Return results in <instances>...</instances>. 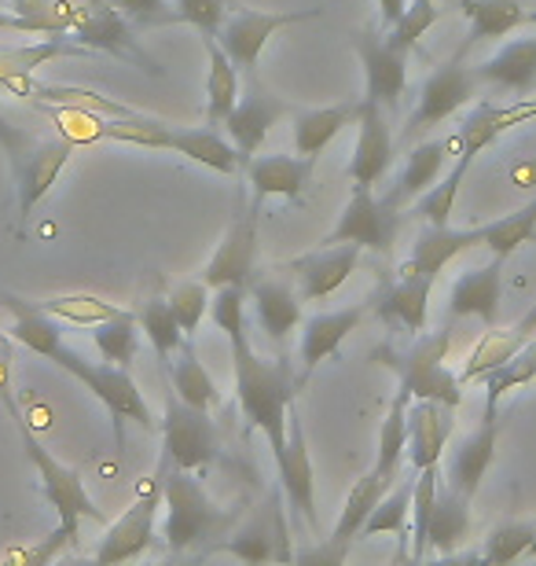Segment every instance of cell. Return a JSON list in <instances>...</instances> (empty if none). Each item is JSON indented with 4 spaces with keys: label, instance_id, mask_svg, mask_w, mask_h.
I'll return each mask as SVG.
<instances>
[{
    "label": "cell",
    "instance_id": "8d00e7d4",
    "mask_svg": "<svg viewBox=\"0 0 536 566\" xmlns=\"http://www.w3.org/2000/svg\"><path fill=\"white\" fill-rule=\"evenodd\" d=\"M533 379H536V335L529 343H522L504 365L488 368L485 376L477 379L485 387V412L482 416H500V401H504L511 390L526 387Z\"/></svg>",
    "mask_w": 536,
    "mask_h": 566
},
{
    "label": "cell",
    "instance_id": "b9f144b4",
    "mask_svg": "<svg viewBox=\"0 0 536 566\" xmlns=\"http://www.w3.org/2000/svg\"><path fill=\"white\" fill-rule=\"evenodd\" d=\"M463 11L471 19V41L507 38L522 22H529V11H522L518 0H463Z\"/></svg>",
    "mask_w": 536,
    "mask_h": 566
},
{
    "label": "cell",
    "instance_id": "7c38bea8",
    "mask_svg": "<svg viewBox=\"0 0 536 566\" xmlns=\"http://www.w3.org/2000/svg\"><path fill=\"white\" fill-rule=\"evenodd\" d=\"M397 232H401V218L386 199H375V191L368 185H353V196L341 210L338 224L330 229L320 247L330 243H357L360 251H375L386 254L397 243Z\"/></svg>",
    "mask_w": 536,
    "mask_h": 566
},
{
    "label": "cell",
    "instance_id": "7bdbcfd3",
    "mask_svg": "<svg viewBox=\"0 0 536 566\" xmlns=\"http://www.w3.org/2000/svg\"><path fill=\"white\" fill-rule=\"evenodd\" d=\"M477 229H482V247H488L496 258H511L518 247L536 243V199L507 213V218L477 224Z\"/></svg>",
    "mask_w": 536,
    "mask_h": 566
},
{
    "label": "cell",
    "instance_id": "ee69618b",
    "mask_svg": "<svg viewBox=\"0 0 536 566\" xmlns=\"http://www.w3.org/2000/svg\"><path fill=\"white\" fill-rule=\"evenodd\" d=\"M412 490L416 479H397L390 490L382 493V501L371 507L368 523H364L360 537H379V534H401L408 541V515H412Z\"/></svg>",
    "mask_w": 536,
    "mask_h": 566
},
{
    "label": "cell",
    "instance_id": "7a4b0ae2",
    "mask_svg": "<svg viewBox=\"0 0 536 566\" xmlns=\"http://www.w3.org/2000/svg\"><path fill=\"white\" fill-rule=\"evenodd\" d=\"M452 349V332H419L408 346H375L371 360L382 368H390L397 376V387H404L412 398L441 401L449 409L463 405V379L444 365Z\"/></svg>",
    "mask_w": 536,
    "mask_h": 566
},
{
    "label": "cell",
    "instance_id": "d6a6232c",
    "mask_svg": "<svg viewBox=\"0 0 536 566\" xmlns=\"http://www.w3.org/2000/svg\"><path fill=\"white\" fill-rule=\"evenodd\" d=\"M360 104H335V107H313V111H298L294 115V155L316 163L320 151L338 137L341 129L357 122Z\"/></svg>",
    "mask_w": 536,
    "mask_h": 566
},
{
    "label": "cell",
    "instance_id": "681fc988",
    "mask_svg": "<svg viewBox=\"0 0 536 566\" xmlns=\"http://www.w3.org/2000/svg\"><path fill=\"white\" fill-rule=\"evenodd\" d=\"M536 537V518H507L488 530L485 537V548H482V563L488 566H504V563H515L522 556H529V545Z\"/></svg>",
    "mask_w": 536,
    "mask_h": 566
},
{
    "label": "cell",
    "instance_id": "816d5d0a",
    "mask_svg": "<svg viewBox=\"0 0 536 566\" xmlns=\"http://www.w3.org/2000/svg\"><path fill=\"white\" fill-rule=\"evenodd\" d=\"M438 485H441V463L416 471L412 526H408V541H412V552H408V559H423L427 556V523H430V507H433V496H438Z\"/></svg>",
    "mask_w": 536,
    "mask_h": 566
},
{
    "label": "cell",
    "instance_id": "d590c367",
    "mask_svg": "<svg viewBox=\"0 0 536 566\" xmlns=\"http://www.w3.org/2000/svg\"><path fill=\"white\" fill-rule=\"evenodd\" d=\"M166 379H169V387H174L188 405H196V409H207V412H210L213 405L221 401V390H217V382H213V376H210V368L199 360L196 343H191V338H185L177 354L169 357Z\"/></svg>",
    "mask_w": 536,
    "mask_h": 566
},
{
    "label": "cell",
    "instance_id": "e575fe53",
    "mask_svg": "<svg viewBox=\"0 0 536 566\" xmlns=\"http://www.w3.org/2000/svg\"><path fill=\"white\" fill-rule=\"evenodd\" d=\"M169 151L185 155L188 163H199L217 174H239L243 158L232 147V140L221 137L217 129H188V126H174L169 133Z\"/></svg>",
    "mask_w": 536,
    "mask_h": 566
},
{
    "label": "cell",
    "instance_id": "836d02e7",
    "mask_svg": "<svg viewBox=\"0 0 536 566\" xmlns=\"http://www.w3.org/2000/svg\"><path fill=\"white\" fill-rule=\"evenodd\" d=\"M449 151H452V140H423V144H416L412 155H408L404 169H401V177H397V185L390 188V196H386V202H390L393 210H401L404 202H412V199L423 196L433 180L441 177Z\"/></svg>",
    "mask_w": 536,
    "mask_h": 566
},
{
    "label": "cell",
    "instance_id": "ac0fdd59",
    "mask_svg": "<svg viewBox=\"0 0 536 566\" xmlns=\"http://www.w3.org/2000/svg\"><path fill=\"white\" fill-rule=\"evenodd\" d=\"M401 479V474H397ZM397 479H386V474H379V471H368L364 479H357L349 485V493H346V504H341V515H338V523H335V534H330V541L324 548H316V552H309L305 556V563H341L349 556V545L353 541L360 537V530H364V523H368V515H371V507L382 501V493L390 490V485L397 482Z\"/></svg>",
    "mask_w": 536,
    "mask_h": 566
},
{
    "label": "cell",
    "instance_id": "8992f818",
    "mask_svg": "<svg viewBox=\"0 0 536 566\" xmlns=\"http://www.w3.org/2000/svg\"><path fill=\"white\" fill-rule=\"evenodd\" d=\"M11 423H15L22 449H27V460L33 463V471H38V479H41L44 501L55 507V518H60L55 534H63L66 545H74L77 534H82L85 518H93V523H107L104 512L96 507V501L88 496L82 474H77L74 468H66L63 460H55L52 452L44 449V441L33 434V427L27 423V416H19V420H11Z\"/></svg>",
    "mask_w": 536,
    "mask_h": 566
},
{
    "label": "cell",
    "instance_id": "52a82bcc",
    "mask_svg": "<svg viewBox=\"0 0 536 566\" xmlns=\"http://www.w3.org/2000/svg\"><path fill=\"white\" fill-rule=\"evenodd\" d=\"M213 548L239 563H294L283 493H269L246 518H235V526Z\"/></svg>",
    "mask_w": 536,
    "mask_h": 566
},
{
    "label": "cell",
    "instance_id": "2e32d148",
    "mask_svg": "<svg viewBox=\"0 0 536 566\" xmlns=\"http://www.w3.org/2000/svg\"><path fill=\"white\" fill-rule=\"evenodd\" d=\"M283 115H291V107L283 104L280 96H272L269 88L258 82V74H246V88H239L235 107L228 111V118H224L228 140H232L243 163L250 155H258V147L265 144L272 126H276Z\"/></svg>",
    "mask_w": 536,
    "mask_h": 566
},
{
    "label": "cell",
    "instance_id": "74e56055",
    "mask_svg": "<svg viewBox=\"0 0 536 566\" xmlns=\"http://www.w3.org/2000/svg\"><path fill=\"white\" fill-rule=\"evenodd\" d=\"M207 44V122L210 126H224L228 111L235 107L239 99V71L232 66V60L224 55V49L217 44V38H202Z\"/></svg>",
    "mask_w": 536,
    "mask_h": 566
},
{
    "label": "cell",
    "instance_id": "83f0119b",
    "mask_svg": "<svg viewBox=\"0 0 536 566\" xmlns=\"http://www.w3.org/2000/svg\"><path fill=\"white\" fill-rule=\"evenodd\" d=\"M496 441H500V416H482V423L455 446L449 463V485L455 493L474 501V493L482 490L485 474L496 460Z\"/></svg>",
    "mask_w": 536,
    "mask_h": 566
},
{
    "label": "cell",
    "instance_id": "603a6c76",
    "mask_svg": "<svg viewBox=\"0 0 536 566\" xmlns=\"http://www.w3.org/2000/svg\"><path fill=\"white\" fill-rule=\"evenodd\" d=\"M368 316V305L357 302V305H346V310H335V313H316L305 321L302 327V346H298V357H302V376L298 382H305L313 376L316 368L324 365L330 354H338L341 343L357 332L360 321Z\"/></svg>",
    "mask_w": 536,
    "mask_h": 566
},
{
    "label": "cell",
    "instance_id": "6da1fadb",
    "mask_svg": "<svg viewBox=\"0 0 536 566\" xmlns=\"http://www.w3.org/2000/svg\"><path fill=\"white\" fill-rule=\"evenodd\" d=\"M210 316L221 327L228 346H232V371H235V398L246 423L261 430L272 446V457L287 441V409L298 398V379L287 357H258L246 338V287H217L210 294Z\"/></svg>",
    "mask_w": 536,
    "mask_h": 566
},
{
    "label": "cell",
    "instance_id": "ba28073f",
    "mask_svg": "<svg viewBox=\"0 0 536 566\" xmlns=\"http://www.w3.org/2000/svg\"><path fill=\"white\" fill-rule=\"evenodd\" d=\"M221 438H217V423L207 409L188 405L174 387H166V409H162V452L174 468L202 471L210 468Z\"/></svg>",
    "mask_w": 536,
    "mask_h": 566
},
{
    "label": "cell",
    "instance_id": "3957f363",
    "mask_svg": "<svg viewBox=\"0 0 536 566\" xmlns=\"http://www.w3.org/2000/svg\"><path fill=\"white\" fill-rule=\"evenodd\" d=\"M162 504H166L162 534L169 552L217 545V537H224L239 518V512H224V507H217L210 501V493L202 490L196 471L174 468V463H166L162 471Z\"/></svg>",
    "mask_w": 536,
    "mask_h": 566
},
{
    "label": "cell",
    "instance_id": "e7e4bbea",
    "mask_svg": "<svg viewBox=\"0 0 536 566\" xmlns=\"http://www.w3.org/2000/svg\"><path fill=\"white\" fill-rule=\"evenodd\" d=\"M529 22H536V11H533V15H529Z\"/></svg>",
    "mask_w": 536,
    "mask_h": 566
},
{
    "label": "cell",
    "instance_id": "9c48e42d",
    "mask_svg": "<svg viewBox=\"0 0 536 566\" xmlns=\"http://www.w3.org/2000/svg\"><path fill=\"white\" fill-rule=\"evenodd\" d=\"M166 463H169V457L162 452V457H158L155 474L140 485V493H136L133 507L107 526V534H104V541H99V548H96V556H93L99 566L140 559L144 552L151 548L158 504H162V471H166Z\"/></svg>",
    "mask_w": 536,
    "mask_h": 566
},
{
    "label": "cell",
    "instance_id": "4fadbf2b",
    "mask_svg": "<svg viewBox=\"0 0 536 566\" xmlns=\"http://www.w3.org/2000/svg\"><path fill=\"white\" fill-rule=\"evenodd\" d=\"M258 210H261V202L254 199L239 202L224 240L217 243L213 258L207 262V269H202V283H207L210 291L228 287V283L246 287V283L258 276Z\"/></svg>",
    "mask_w": 536,
    "mask_h": 566
},
{
    "label": "cell",
    "instance_id": "6f0895ef",
    "mask_svg": "<svg viewBox=\"0 0 536 566\" xmlns=\"http://www.w3.org/2000/svg\"><path fill=\"white\" fill-rule=\"evenodd\" d=\"M0 405H4L8 420H19V416H22L15 387H11V343L0 346Z\"/></svg>",
    "mask_w": 536,
    "mask_h": 566
},
{
    "label": "cell",
    "instance_id": "7402d4cb",
    "mask_svg": "<svg viewBox=\"0 0 536 566\" xmlns=\"http://www.w3.org/2000/svg\"><path fill=\"white\" fill-rule=\"evenodd\" d=\"M433 283L438 280L427 273H401L393 283H386V287L375 294V313H379L390 327H401L404 335L427 332Z\"/></svg>",
    "mask_w": 536,
    "mask_h": 566
},
{
    "label": "cell",
    "instance_id": "9a60e30c",
    "mask_svg": "<svg viewBox=\"0 0 536 566\" xmlns=\"http://www.w3.org/2000/svg\"><path fill=\"white\" fill-rule=\"evenodd\" d=\"M477 88H482V82H477L474 66L463 63V55L441 63L423 82V88H419V104L412 111V118H408V129L427 133L433 126H441L444 118H452L455 111L471 104L477 96Z\"/></svg>",
    "mask_w": 536,
    "mask_h": 566
},
{
    "label": "cell",
    "instance_id": "60d3db41",
    "mask_svg": "<svg viewBox=\"0 0 536 566\" xmlns=\"http://www.w3.org/2000/svg\"><path fill=\"white\" fill-rule=\"evenodd\" d=\"M8 11L22 22L27 33L66 38L77 15V0H8Z\"/></svg>",
    "mask_w": 536,
    "mask_h": 566
},
{
    "label": "cell",
    "instance_id": "4316f807",
    "mask_svg": "<svg viewBox=\"0 0 536 566\" xmlns=\"http://www.w3.org/2000/svg\"><path fill=\"white\" fill-rule=\"evenodd\" d=\"M246 294L254 302L258 324L272 343L283 346L291 338V332L302 327V294L280 276H254L246 283Z\"/></svg>",
    "mask_w": 536,
    "mask_h": 566
},
{
    "label": "cell",
    "instance_id": "5b68a950",
    "mask_svg": "<svg viewBox=\"0 0 536 566\" xmlns=\"http://www.w3.org/2000/svg\"><path fill=\"white\" fill-rule=\"evenodd\" d=\"M49 360H52L55 368H63L66 376H74L111 412L114 438H118V446H122L125 423H136V427H144V430H158V420H155L151 405H147L144 390L136 387V379L129 376V368H118V365H111V360H85L82 354H77V349H71L66 343L55 349Z\"/></svg>",
    "mask_w": 536,
    "mask_h": 566
},
{
    "label": "cell",
    "instance_id": "1f68e13d",
    "mask_svg": "<svg viewBox=\"0 0 536 566\" xmlns=\"http://www.w3.org/2000/svg\"><path fill=\"white\" fill-rule=\"evenodd\" d=\"M471 537V496L455 493L452 485H438V496H433L430 507V523H427V556L438 552V556H452L463 541Z\"/></svg>",
    "mask_w": 536,
    "mask_h": 566
},
{
    "label": "cell",
    "instance_id": "f1b7e54d",
    "mask_svg": "<svg viewBox=\"0 0 536 566\" xmlns=\"http://www.w3.org/2000/svg\"><path fill=\"white\" fill-rule=\"evenodd\" d=\"M471 247H482V229H452V224H427L423 232L416 235L412 254L401 273H427L438 280L441 269L452 262V258L466 254Z\"/></svg>",
    "mask_w": 536,
    "mask_h": 566
},
{
    "label": "cell",
    "instance_id": "277c9868",
    "mask_svg": "<svg viewBox=\"0 0 536 566\" xmlns=\"http://www.w3.org/2000/svg\"><path fill=\"white\" fill-rule=\"evenodd\" d=\"M0 151L8 155V166L15 174L19 191V218L27 221L38 202L49 196L52 185L60 180L74 155V144H66L60 133L55 137H41L27 126H15L4 111H0Z\"/></svg>",
    "mask_w": 536,
    "mask_h": 566
},
{
    "label": "cell",
    "instance_id": "ab89813d",
    "mask_svg": "<svg viewBox=\"0 0 536 566\" xmlns=\"http://www.w3.org/2000/svg\"><path fill=\"white\" fill-rule=\"evenodd\" d=\"M408 405H412V394L404 387H397V398L386 412V420L379 427V452H375V471L386 474V479H397L401 474V460L408 449Z\"/></svg>",
    "mask_w": 536,
    "mask_h": 566
},
{
    "label": "cell",
    "instance_id": "f6af8a7d",
    "mask_svg": "<svg viewBox=\"0 0 536 566\" xmlns=\"http://www.w3.org/2000/svg\"><path fill=\"white\" fill-rule=\"evenodd\" d=\"M93 343L99 349V357L111 360L118 368H129L136 360V349H140V324H136V313L125 310L111 321L93 324Z\"/></svg>",
    "mask_w": 536,
    "mask_h": 566
},
{
    "label": "cell",
    "instance_id": "f35d334b",
    "mask_svg": "<svg viewBox=\"0 0 536 566\" xmlns=\"http://www.w3.org/2000/svg\"><path fill=\"white\" fill-rule=\"evenodd\" d=\"M82 44H66V38H44L33 44H0V85L22 74H38L44 63L63 55H82Z\"/></svg>",
    "mask_w": 536,
    "mask_h": 566
},
{
    "label": "cell",
    "instance_id": "30bf717a",
    "mask_svg": "<svg viewBox=\"0 0 536 566\" xmlns=\"http://www.w3.org/2000/svg\"><path fill=\"white\" fill-rule=\"evenodd\" d=\"M320 19V8H305V11H254V8H239L232 11L221 30H217V44L224 49V55L232 60L239 77L254 74L258 60L265 52L269 38H276L280 30L294 27V22H309Z\"/></svg>",
    "mask_w": 536,
    "mask_h": 566
},
{
    "label": "cell",
    "instance_id": "f546056e",
    "mask_svg": "<svg viewBox=\"0 0 536 566\" xmlns=\"http://www.w3.org/2000/svg\"><path fill=\"white\" fill-rule=\"evenodd\" d=\"M477 82L500 93H518L526 96L536 88V38L507 41L488 55L482 66H474Z\"/></svg>",
    "mask_w": 536,
    "mask_h": 566
},
{
    "label": "cell",
    "instance_id": "9f6ffc18",
    "mask_svg": "<svg viewBox=\"0 0 536 566\" xmlns=\"http://www.w3.org/2000/svg\"><path fill=\"white\" fill-rule=\"evenodd\" d=\"M174 8H177V22L196 27L202 38H217L221 22L228 19L224 0H174Z\"/></svg>",
    "mask_w": 536,
    "mask_h": 566
},
{
    "label": "cell",
    "instance_id": "5bb4252c",
    "mask_svg": "<svg viewBox=\"0 0 536 566\" xmlns=\"http://www.w3.org/2000/svg\"><path fill=\"white\" fill-rule=\"evenodd\" d=\"M353 44H357V55L364 63V99L379 104L382 111L401 104L404 85H408V52L397 49V44L375 27L357 30Z\"/></svg>",
    "mask_w": 536,
    "mask_h": 566
},
{
    "label": "cell",
    "instance_id": "f5cc1de1",
    "mask_svg": "<svg viewBox=\"0 0 536 566\" xmlns=\"http://www.w3.org/2000/svg\"><path fill=\"white\" fill-rule=\"evenodd\" d=\"M169 310H174L177 316V324H180V332H185L188 338L199 332V324H202V316L210 313V287L199 280H185V283H177L174 291H169Z\"/></svg>",
    "mask_w": 536,
    "mask_h": 566
},
{
    "label": "cell",
    "instance_id": "db71d44e",
    "mask_svg": "<svg viewBox=\"0 0 536 566\" xmlns=\"http://www.w3.org/2000/svg\"><path fill=\"white\" fill-rule=\"evenodd\" d=\"M438 22V4L433 0H408L404 11H401V19L393 22L390 30H382L386 38H390L397 49H404V52H412L419 38Z\"/></svg>",
    "mask_w": 536,
    "mask_h": 566
},
{
    "label": "cell",
    "instance_id": "be15d7a7",
    "mask_svg": "<svg viewBox=\"0 0 536 566\" xmlns=\"http://www.w3.org/2000/svg\"><path fill=\"white\" fill-rule=\"evenodd\" d=\"M529 556H536V537H533V545H529Z\"/></svg>",
    "mask_w": 536,
    "mask_h": 566
},
{
    "label": "cell",
    "instance_id": "6125c7cd",
    "mask_svg": "<svg viewBox=\"0 0 536 566\" xmlns=\"http://www.w3.org/2000/svg\"><path fill=\"white\" fill-rule=\"evenodd\" d=\"M8 343H11V338H8L4 332H0V346H8Z\"/></svg>",
    "mask_w": 536,
    "mask_h": 566
},
{
    "label": "cell",
    "instance_id": "8fae6325",
    "mask_svg": "<svg viewBox=\"0 0 536 566\" xmlns=\"http://www.w3.org/2000/svg\"><path fill=\"white\" fill-rule=\"evenodd\" d=\"M66 38H74L85 52H107L125 63H136L147 74H162L155 60L133 38V27L122 19V11L111 0H77V15Z\"/></svg>",
    "mask_w": 536,
    "mask_h": 566
},
{
    "label": "cell",
    "instance_id": "f907efd6",
    "mask_svg": "<svg viewBox=\"0 0 536 566\" xmlns=\"http://www.w3.org/2000/svg\"><path fill=\"white\" fill-rule=\"evenodd\" d=\"M44 313L55 316L63 324H82V327H93L99 321H111V316L125 313L122 305L104 302L99 294H55V298H41L38 302Z\"/></svg>",
    "mask_w": 536,
    "mask_h": 566
},
{
    "label": "cell",
    "instance_id": "91938a15",
    "mask_svg": "<svg viewBox=\"0 0 536 566\" xmlns=\"http://www.w3.org/2000/svg\"><path fill=\"white\" fill-rule=\"evenodd\" d=\"M511 332H515V335L522 338V343H529V338L536 335V302L529 305L526 316H522V321H518L515 327H511Z\"/></svg>",
    "mask_w": 536,
    "mask_h": 566
},
{
    "label": "cell",
    "instance_id": "7dc6e473",
    "mask_svg": "<svg viewBox=\"0 0 536 566\" xmlns=\"http://www.w3.org/2000/svg\"><path fill=\"white\" fill-rule=\"evenodd\" d=\"M38 115H44L55 126V133L74 144V147H85V144H99L104 140V122L107 115H96V111H85V107H66V104H33Z\"/></svg>",
    "mask_w": 536,
    "mask_h": 566
},
{
    "label": "cell",
    "instance_id": "484cf974",
    "mask_svg": "<svg viewBox=\"0 0 536 566\" xmlns=\"http://www.w3.org/2000/svg\"><path fill=\"white\" fill-rule=\"evenodd\" d=\"M452 412L455 409H449V405H441V401H430V398H412V405H408V449H404V457L412 460L416 471L441 463L444 446H449L452 427H455Z\"/></svg>",
    "mask_w": 536,
    "mask_h": 566
},
{
    "label": "cell",
    "instance_id": "c3c4849f",
    "mask_svg": "<svg viewBox=\"0 0 536 566\" xmlns=\"http://www.w3.org/2000/svg\"><path fill=\"white\" fill-rule=\"evenodd\" d=\"M471 169V158H455L452 174L449 177H438L433 185L416 199V218L427 221V224H452V210H455V199H460V188H463V177Z\"/></svg>",
    "mask_w": 536,
    "mask_h": 566
},
{
    "label": "cell",
    "instance_id": "680465c9",
    "mask_svg": "<svg viewBox=\"0 0 536 566\" xmlns=\"http://www.w3.org/2000/svg\"><path fill=\"white\" fill-rule=\"evenodd\" d=\"M408 0H379V19H382V30H390L397 19H401Z\"/></svg>",
    "mask_w": 536,
    "mask_h": 566
},
{
    "label": "cell",
    "instance_id": "44dd1931",
    "mask_svg": "<svg viewBox=\"0 0 536 566\" xmlns=\"http://www.w3.org/2000/svg\"><path fill=\"white\" fill-rule=\"evenodd\" d=\"M504 265L507 258H496L488 265L466 269V273L452 283L449 291V316L463 321V316H477L482 324L493 327L500 313V298H504Z\"/></svg>",
    "mask_w": 536,
    "mask_h": 566
},
{
    "label": "cell",
    "instance_id": "bcb514c9",
    "mask_svg": "<svg viewBox=\"0 0 536 566\" xmlns=\"http://www.w3.org/2000/svg\"><path fill=\"white\" fill-rule=\"evenodd\" d=\"M136 324H140V335H147V343L155 346L162 368L169 365V357L180 349V343L188 338L185 332H180V324H177L174 310H169V302L158 298V294H155V298H147L140 310H136Z\"/></svg>",
    "mask_w": 536,
    "mask_h": 566
},
{
    "label": "cell",
    "instance_id": "cb8c5ba5",
    "mask_svg": "<svg viewBox=\"0 0 536 566\" xmlns=\"http://www.w3.org/2000/svg\"><path fill=\"white\" fill-rule=\"evenodd\" d=\"M536 118V96L533 99H518V104H507V107H496V104H477L471 115L463 118L460 133H455V155L471 158L482 155L488 144H496L500 137H504L507 129L515 126H526V122Z\"/></svg>",
    "mask_w": 536,
    "mask_h": 566
},
{
    "label": "cell",
    "instance_id": "d4e9b609",
    "mask_svg": "<svg viewBox=\"0 0 536 566\" xmlns=\"http://www.w3.org/2000/svg\"><path fill=\"white\" fill-rule=\"evenodd\" d=\"M313 166L316 163H309V158H302V155H250L243 163L254 202L302 199L313 180Z\"/></svg>",
    "mask_w": 536,
    "mask_h": 566
},
{
    "label": "cell",
    "instance_id": "4dcf8cb0",
    "mask_svg": "<svg viewBox=\"0 0 536 566\" xmlns=\"http://www.w3.org/2000/svg\"><path fill=\"white\" fill-rule=\"evenodd\" d=\"M0 310L11 313L8 338H11V343H19V346H27L30 354H38V357L49 360L55 349L63 346V327H60V321L44 313L38 302H27V298H15V294L0 291Z\"/></svg>",
    "mask_w": 536,
    "mask_h": 566
},
{
    "label": "cell",
    "instance_id": "94428289",
    "mask_svg": "<svg viewBox=\"0 0 536 566\" xmlns=\"http://www.w3.org/2000/svg\"><path fill=\"white\" fill-rule=\"evenodd\" d=\"M0 30H4V33H27V30H22V22L11 15L8 8H0Z\"/></svg>",
    "mask_w": 536,
    "mask_h": 566
},
{
    "label": "cell",
    "instance_id": "11a10c76",
    "mask_svg": "<svg viewBox=\"0 0 536 566\" xmlns=\"http://www.w3.org/2000/svg\"><path fill=\"white\" fill-rule=\"evenodd\" d=\"M122 11V19L136 30L177 27V8L169 0H111Z\"/></svg>",
    "mask_w": 536,
    "mask_h": 566
},
{
    "label": "cell",
    "instance_id": "ffe728a7",
    "mask_svg": "<svg viewBox=\"0 0 536 566\" xmlns=\"http://www.w3.org/2000/svg\"><path fill=\"white\" fill-rule=\"evenodd\" d=\"M353 126H357V144H353L349 177H353V185L375 188L386 177V169L393 166V133L386 126V111L379 104L360 99V111Z\"/></svg>",
    "mask_w": 536,
    "mask_h": 566
},
{
    "label": "cell",
    "instance_id": "e0dca14e",
    "mask_svg": "<svg viewBox=\"0 0 536 566\" xmlns=\"http://www.w3.org/2000/svg\"><path fill=\"white\" fill-rule=\"evenodd\" d=\"M276 468H280L283 496L294 507V515L305 518L309 530H316L320 526V518H316V479H313V457H309V441H305L298 405L287 409V441L276 452Z\"/></svg>",
    "mask_w": 536,
    "mask_h": 566
},
{
    "label": "cell",
    "instance_id": "d6986e66",
    "mask_svg": "<svg viewBox=\"0 0 536 566\" xmlns=\"http://www.w3.org/2000/svg\"><path fill=\"white\" fill-rule=\"evenodd\" d=\"M360 247L357 243H330V247H316V251L294 258L280 269V273H291L298 280V294L309 302H320L327 294H335L341 283H346L360 265Z\"/></svg>",
    "mask_w": 536,
    "mask_h": 566
}]
</instances>
